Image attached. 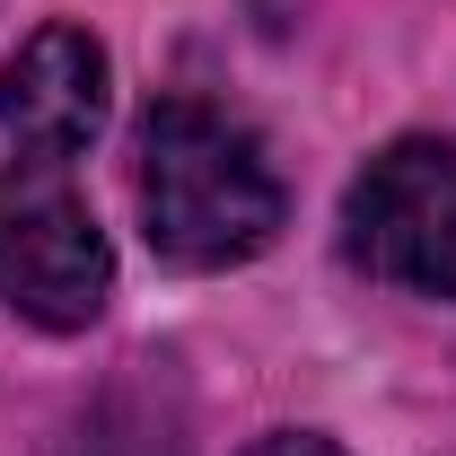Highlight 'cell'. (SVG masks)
<instances>
[{"instance_id": "6", "label": "cell", "mask_w": 456, "mask_h": 456, "mask_svg": "<svg viewBox=\"0 0 456 456\" xmlns=\"http://www.w3.org/2000/svg\"><path fill=\"white\" fill-rule=\"evenodd\" d=\"M255 456H342V448H334V439H307V430H273Z\"/></svg>"}, {"instance_id": "1", "label": "cell", "mask_w": 456, "mask_h": 456, "mask_svg": "<svg viewBox=\"0 0 456 456\" xmlns=\"http://www.w3.org/2000/svg\"><path fill=\"white\" fill-rule=\"evenodd\" d=\"M141 228L175 273H228L281 237V175L237 114L202 97H159L132 132Z\"/></svg>"}, {"instance_id": "3", "label": "cell", "mask_w": 456, "mask_h": 456, "mask_svg": "<svg viewBox=\"0 0 456 456\" xmlns=\"http://www.w3.org/2000/svg\"><path fill=\"white\" fill-rule=\"evenodd\" d=\"M106 289H114V246L97 211L53 167L0 175V298L45 334H79V325H97Z\"/></svg>"}, {"instance_id": "4", "label": "cell", "mask_w": 456, "mask_h": 456, "mask_svg": "<svg viewBox=\"0 0 456 456\" xmlns=\"http://www.w3.org/2000/svg\"><path fill=\"white\" fill-rule=\"evenodd\" d=\"M97 123H106V45L88 27H45V36H27L9 53V70H0V132L36 167L88 150Z\"/></svg>"}, {"instance_id": "5", "label": "cell", "mask_w": 456, "mask_h": 456, "mask_svg": "<svg viewBox=\"0 0 456 456\" xmlns=\"http://www.w3.org/2000/svg\"><path fill=\"white\" fill-rule=\"evenodd\" d=\"M53 456H193L184 439V403L159 369H132V378H114L88 395V412L61 430Z\"/></svg>"}, {"instance_id": "2", "label": "cell", "mask_w": 456, "mask_h": 456, "mask_svg": "<svg viewBox=\"0 0 456 456\" xmlns=\"http://www.w3.org/2000/svg\"><path fill=\"white\" fill-rule=\"evenodd\" d=\"M342 255L421 298H456V141H395L342 193Z\"/></svg>"}]
</instances>
